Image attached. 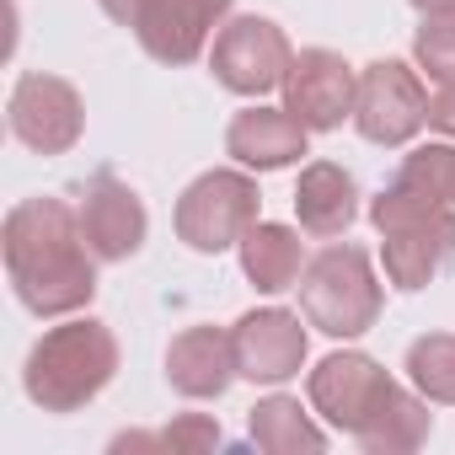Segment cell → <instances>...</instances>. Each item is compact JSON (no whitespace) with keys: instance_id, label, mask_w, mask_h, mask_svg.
<instances>
[{"instance_id":"9a60e30c","label":"cell","mask_w":455,"mask_h":455,"mask_svg":"<svg viewBox=\"0 0 455 455\" xmlns=\"http://www.w3.org/2000/svg\"><path fill=\"white\" fill-rule=\"evenodd\" d=\"M306 124L290 108H242L225 129V156H236L247 172H284L306 156Z\"/></svg>"},{"instance_id":"6da1fadb","label":"cell","mask_w":455,"mask_h":455,"mask_svg":"<svg viewBox=\"0 0 455 455\" xmlns=\"http://www.w3.org/2000/svg\"><path fill=\"white\" fill-rule=\"evenodd\" d=\"M0 252L17 300L33 316H76L97 295V252L81 236V214L70 198L38 193L12 204L0 225Z\"/></svg>"},{"instance_id":"d4e9b609","label":"cell","mask_w":455,"mask_h":455,"mask_svg":"<svg viewBox=\"0 0 455 455\" xmlns=\"http://www.w3.org/2000/svg\"><path fill=\"white\" fill-rule=\"evenodd\" d=\"M97 6L118 22V28H134V17H140V6H145V0H97Z\"/></svg>"},{"instance_id":"44dd1931","label":"cell","mask_w":455,"mask_h":455,"mask_svg":"<svg viewBox=\"0 0 455 455\" xmlns=\"http://www.w3.org/2000/svg\"><path fill=\"white\" fill-rule=\"evenodd\" d=\"M391 182H402V188H412V193H428V198H439V204H455V140L412 145V150L402 156V166H396Z\"/></svg>"},{"instance_id":"cb8c5ba5","label":"cell","mask_w":455,"mask_h":455,"mask_svg":"<svg viewBox=\"0 0 455 455\" xmlns=\"http://www.w3.org/2000/svg\"><path fill=\"white\" fill-rule=\"evenodd\" d=\"M428 129H439L444 140H455V81L428 97Z\"/></svg>"},{"instance_id":"7c38bea8","label":"cell","mask_w":455,"mask_h":455,"mask_svg":"<svg viewBox=\"0 0 455 455\" xmlns=\"http://www.w3.org/2000/svg\"><path fill=\"white\" fill-rule=\"evenodd\" d=\"M284 108L306 124V129H338L343 118H354V97H359V76L343 54L332 49H300L290 76H284Z\"/></svg>"},{"instance_id":"52a82bcc","label":"cell","mask_w":455,"mask_h":455,"mask_svg":"<svg viewBox=\"0 0 455 455\" xmlns=\"http://www.w3.org/2000/svg\"><path fill=\"white\" fill-rule=\"evenodd\" d=\"M306 391H311V407H316L338 434L359 439V434L375 423V412L402 391V380H391L386 364H375L370 354H348V348H343V354H327V359L311 370Z\"/></svg>"},{"instance_id":"9c48e42d","label":"cell","mask_w":455,"mask_h":455,"mask_svg":"<svg viewBox=\"0 0 455 455\" xmlns=\"http://www.w3.org/2000/svg\"><path fill=\"white\" fill-rule=\"evenodd\" d=\"M6 124H12V134H17L28 150H38V156H65V150H76V140H81V129H86V102H81V92H76L65 76L28 70V76H17V86H12Z\"/></svg>"},{"instance_id":"277c9868","label":"cell","mask_w":455,"mask_h":455,"mask_svg":"<svg viewBox=\"0 0 455 455\" xmlns=\"http://www.w3.org/2000/svg\"><path fill=\"white\" fill-rule=\"evenodd\" d=\"M300 316L306 327L327 332V338H359L380 322V306H386V290L375 279V263L364 247H348V242H332L322 247L306 274H300Z\"/></svg>"},{"instance_id":"5b68a950","label":"cell","mask_w":455,"mask_h":455,"mask_svg":"<svg viewBox=\"0 0 455 455\" xmlns=\"http://www.w3.org/2000/svg\"><path fill=\"white\" fill-rule=\"evenodd\" d=\"M258 209H263V193L247 172H231V166H214L204 177H193L172 209V225H177V242L188 252H204V258H220L242 247V236L258 225Z\"/></svg>"},{"instance_id":"8fae6325","label":"cell","mask_w":455,"mask_h":455,"mask_svg":"<svg viewBox=\"0 0 455 455\" xmlns=\"http://www.w3.org/2000/svg\"><path fill=\"white\" fill-rule=\"evenodd\" d=\"M231 17V0H145L140 17H134V38L156 65H193L209 38L225 28Z\"/></svg>"},{"instance_id":"e0dca14e","label":"cell","mask_w":455,"mask_h":455,"mask_svg":"<svg viewBox=\"0 0 455 455\" xmlns=\"http://www.w3.org/2000/svg\"><path fill=\"white\" fill-rule=\"evenodd\" d=\"M242 274L263 295L295 290L300 274H306V242H300V231H290V225H279V220H258L252 231L242 236Z\"/></svg>"},{"instance_id":"8992f818","label":"cell","mask_w":455,"mask_h":455,"mask_svg":"<svg viewBox=\"0 0 455 455\" xmlns=\"http://www.w3.org/2000/svg\"><path fill=\"white\" fill-rule=\"evenodd\" d=\"M290 65H295V49H290L284 28L268 17H231L214 33V49H209L214 81L236 97H268L274 86H284Z\"/></svg>"},{"instance_id":"7402d4cb","label":"cell","mask_w":455,"mask_h":455,"mask_svg":"<svg viewBox=\"0 0 455 455\" xmlns=\"http://www.w3.org/2000/svg\"><path fill=\"white\" fill-rule=\"evenodd\" d=\"M412 60L434 86L455 81V12L450 17H423V28L412 33Z\"/></svg>"},{"instance_id":"484cf974","label":"cell","mask_w":455,"mask_h":455,"mask_svg":"<svg viewBox=\"0 0 455 455\" xmlns=\"http://www.w3.org/2000/svg\"><path fill=\"white\" fill-rule=\"evenodd\" d=\"M407 6H412L418 17H450V12H455V0H407Z\"/></svg>"},{"instance_id":"ac0fdd59","label":"cell","mask_w":455,"mask_h":455,"mask_svg":"<svg viewBox=\"0 0 455 455\" xmlns=\"http://www.w3.org/2000/svg\"><path fill=\"white\" fill-rule=\"evenodd\" d=\"M247 434L258 450L268 455H300V450H327V434L311 423V412L295 402V396H263L252 412H247Z\"/></svg>"},{"instance_id":"ffe728a7","label":"cell","mask_w":455,"mask_h":455,"mask_svg":"<svg viewBox=\"0 0 455 455\" xmlns=\"http://www.w3.org/2000/svg\"><path fill=\"white\" fill-rule=\"evenodd\" d=\"M407 380L428 396L455 407V332H423L407 348Z\"/></svg>"},{"instance_id":"3957f363","label":"cell","mask_w":455,"mask_h":455,"mask_svg":"<svg viewBox=\"0 0 455 455\" xmlns=\"http://www.w3.org/2000/svg\"><path fill=\"white\" fill-rule=\"evenodd\" d=\"M370 225L380 231L386 279L407 295L423 290L428 279H439L444 263L455 258V204H439L402 182H386L370 198Z\"/></svg>"},{"instance_id":"4fadbf2b","label":"cell","mask_w":455,"mask_h":455,"mask_svg":"<svg viewBox=\"0 0 455 455\" xmlns=\"http://www.w3.org/2000/svg\"><path fill=\"white\" fill-rule=\"evenodd\" d=\"M231 343H236V370H242V380H252V386H284L290 375H300L306 348H311L300 316L284 311V306L247 311V316L231 327Z\"/></svg>"},{"instance_id":"ba28073f","label":"cell","mask_w":455,"mask_h":455,"mask_svg":"<svg viewBox=\"0 0 455 455\" xmlns=\"http://www.w3.org/2000/svg\"><path fill=\"white\" fill-rule=\"evenodd\" d=\"M428 124V92L412 65L402 60H375L359 70V97H354V129L370 145H407Z\"/></svg>"},{"instance_id":"5bb4252c","label":"cell","mask_w":455,"mask_h":455,"mask_svg":"<svg viewBox=\"0 0 455 455\" xmlns=\"http://www.w3.org/2000/svg\"><path fill=\"white\" fill-rule=\"evenodd\" d=\"M236 375V343L225 327H182L166 348V386L188 402H220Z\"/></svg>"},{"instance_id":"d6986e66","label":"cell","mask_w":455,"mask_h":455,"mask_svg":"<svg viewBox=\"0 0 455 455\" xmlns=\"http://www.w3.org/2000/svg\"><path fill=\"white\" fill-rule=\"evenodd\" d=\"M428 428H434V412H428V396L412 386H402L380 412H375V423L359 434V450H370V455H407V450H418V444H428Z\"/></svg>"},{"instance_id":"30bf717a","label":"cell","mask_w":455,"mask_h":455,"mask_svg":"<svg viewBox=\"0 0 455 455\" xmlns=\"http://www.w3.org/2000/svg\"><path fill=\"white\" fill-rule=\"evenodd\" d=\"M76 214H81V236L97 252V263H129L145 247L150 214L118 172H92L76 198Z\"/></svg>"},{"instance_id":"603a6c76","label":"cell","mask_w":455,"mask_h":455,"mask_svg":"<svg viewBox=\"0 0 455 455\" xmlns=\"http://www.w3.org/2000/svg\"><path fill=\"white\" fill-rule=\"evenodd\" d=\"M225 434H220V423L214 418H204V412H182L177 423H166L161 428V450H214Z\"/></svg>"},{"instance_id":"7a4b0ae2","label":"cell","mask_w":455,"mask_h":455,"mask_svg":"<svg viewBox=\"0 0 455 455\" xmlns=\"http://www.w3.org/2000/svg\"><path fill=\"white\" fill-rule=\"evenodd\" d=\"M118 375V338L108 322L97 316H65L60 327H49L28 364H22V391L44 407V412H81L86 402H97Z\"/></svg>"},{"instance_id":"2e32d148","label":"cell","mask_w":455,"mask_h":455,"mask_svg":"<svg viewBox=\"0 0 455 455\" xmlns=\"http://www.w3.org/2000/svg\"><path fill=\"white\" fill-rule=\"evenodd\" d=\"M295 214H300V231L306 236H343L348 225L359 220V188L338 161H311L295 182Z\"/></svg>"}]
</instances>
